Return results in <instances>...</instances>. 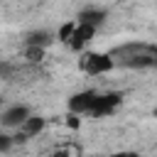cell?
<instances>
[{"label": "cell", "instance_id": "4", "mask_svg": "<svg viewBox=\"0 0 157 157\" xmlns=\"http://www.w3.org/2000/svg\"><path fill=\"white\" fill-rule=\"evenodd\" d=\"M93 34H96V27H88V25H81V22H76V29H74V34H71V39H69V49H74V52H81L91 39H93Z\"/></svg>", "mask_w": 157, "mask_h": 157}, {"label": "cell", "instance_id": "9", "mask_svg": "<svg viewBox=\"0 0 157 157\" xmlns=\"http://www.w3.org/2000/svg\"><path fill=\"white\" fill-rule=\"evenodd\" d=\"M74 29H76V20L74 22H64L61 27H59V42H64V44H69V39H71V34H74Z\"/></svg>", "mask_w": 157, "mask_h": 157}, {"label": "cell", "instance_id": "8", "mask_svg": "<svg viewBox=\"0 0 157 157\" xmlns=\"http://www.w3.org/2000/svg\"><path fill=\"white\" fill-rule=\"evenodd\" d=\"M52 44V34L47 32V29H39V32H29L27 37H25V47H49Z\"/></svg>", "mask_w": 157, "mask_h": 157}, {"label": "cell", "instance_id": "11", "mask_svg": "<svg viewBox=\"0 0 157 157\" xmlns=\"http://www.w3.org/2000/svg\"><path fill=\"white\" fill-rule=\"evenodd\" d=\"M64 123H66V128H71V130H78V128H81V118H78V113H71V110H69V115H66Z\"/></svg>", "mask_w": 157, "mask_h": 157}, {"label": "cell", "instance_id": "16", "mask_svg": "<svg viewBox=\"0 0 157 157\" xmlns=\"http://www.w3.org/2000/svg\"><path fill=\"white\" fill-rule=\"evenodd\" d=\"M0 108H2V98H0Z\"/></svg>", "mask_w": 157, "mask_h": 157}, {"label": "cell", "instance_id": "7", "mask_svg": "<svg viewBox=\"0 0 157 157\" xmlns=\"http://www.w3.org/2000/svg\"><path fill=\"white\" fill-rule=\"evenodd\" d=\"M17 130H20L22 135H27V137H34V135H39V132L44 130V118H39V115H29Z\"/></svg>", "mask_w": 157, "mask_h": 157}, {"label": "cell", "instance_id": "12", "mask_svg": "<svg viewBox=\"0 0 157 157\" xmlns=\"http://www.w3.org/2000/svg\"><path fill=\"white\" fill-rule=\"evenodd\" d=\"M12 145H15V137H12V135H5V132H0V152H7Z\"/></svg>", "mask_w": 157, "mask_h": 157}, {"label": "cell", "instance_id": "3", "mask_svg": "<svg viewBox=\"0 0 157 157\" xmlns=\"http://www.w3.org/2000/svg\"><path fill=\"white\" fill-rule=\"evenodd\" d=\"M29 115H32L29 108L17 103V105H10V108H5V110L0 113V125H5V128H20Z\"/></svg>", "mask_w": 157, "mask_h": 157}, {"label": "cell", "instance_id": "6", "mask_svg": "<svg viewBox=\"0 0 157 157\" xmlns=\"http://www.w3.org/2000/svg\"><path fill=\"white\" fill-rule=\"evenodd\" d=\"M105 17H108V12H105V10L86 7V10H81V12H78L76 22H81V25H88V27H96V29H98V27L105 22Z\"/></svg>", "mask_w": 157, "mask_h": 157}, {"label": "cell", "instance_id": "13", "mask_svg": "<svg viewBox=\"0 0 157 157\" xmlns=\"http://www.w3.org/2000/svg\"><path fill=\"white\" fill-rule=\"evenodd\" d=\"M110 157H142L140 152H115V155H110Z\"/></svg>", "mask_w": 157, "mask_h": 157}, {"label": "cell", "instance_id": "5", "mask_svg": "<svg viewBox=\"0 0 157 157\" xmlns=\"http://www.w3.org/2000/svg\"><path fill=\"white\" fill-rule=\"evenodd\" d=\"M93 101H96V93H93V91H78V93H74V96L69 98V110L83 115V113L91 110Z\"/></svg>", "mask_w": 157, "mask_h": 157}, {"label": "cell", "instance_id": "1", "mask_svg": "<svg viewBox=\"0 0 157 157\" xmlns=\"http://www.w3.org/2000/svg\"><path fill=\"white\" fill-rule=\"evenodd\" d=\"M115 59L113 54H105V52H86L81 59H78V66L83 74L88 76H101V74H108L115 69Z\"/></svg>", "mask_w": 157, "mask_h": 157}, {"label": "cell", "instance_id": "15", "mask_svg": "<svg viewBox=\"0 0 157 157\" xmlns=\"http://www.w3.org/2000/svg\"><path fill=\"white\" fill-rule=\"evenodd\" d=\"M152 115H155V118H157V105H155V110H152Z\"/></svg>", "mask_w": 157, "mask_h": 157}, {"label": "cell", "instance_id": "2", "mask_svg": "<svg viewBox=\"0 0 157 157\" xmlns=\"http://www.w3.org/2000/svg\"><path fill=\"white\" fill-rule=\"evenodd\" d=\"M120 101H123L120 93H96V101H93L88 115H93V118H105V115L115 113V108L120 105Z\"/></svg>", "mask_w": 157, "mask_h": 157}, {"label": "cell", "instance_id": "14", "mask_svg": "<svg viewBox=\"0 0 157 157\" xmlns=\"http://www.w3.org/2000/svg\"><path fill=\"white\" fill-rule=\"evenodd\" d=\"M52 157H71V155H69V150H54Z\"/></svg>", "mask_w": 157, "mask_h": 157}, {"label": "cell", "instance_id": "10", "mask_svg": "<svg viewBox=\"0 0 157 157\" xmlns=\"http://www.w3.org/2000/svg\"><path fill=\"white\" fill-rule=\"evenodd\" d=\"M44 56V47H27V59L29 61H42Z\"/></svg>", "mask_w": 157, "mask_h": 157}]
</instances>
